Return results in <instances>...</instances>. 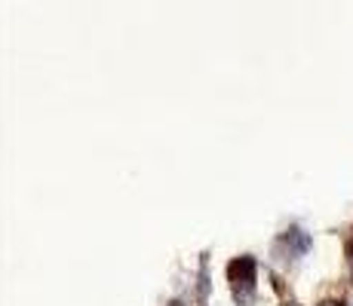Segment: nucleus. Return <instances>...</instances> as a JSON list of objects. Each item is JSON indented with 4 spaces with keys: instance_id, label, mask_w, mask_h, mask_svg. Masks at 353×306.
<instances>
[{
    "instance_id": "1",
    "label": "nucleus",
    "mask_w": 353,
    "mask_h": 306,
    "mask_svg": "<svg viewBox=\"0 0 353 306\" xmlns=\"http://www.w3.org/2000/svg\"><path fill=\"white\" fill-rule=\"evenodd\" d=\"M230 282H234V294L236 300L249 303L252 300V291H255V261L252 257H240V261L230 263Z\"/></svg>"
},
{
    "instance_id": "2",
    "label": "nucleus",
    "mask_w": 353,
    "mask_h": 306,
    "mask_svg": "<svg viewBox=\"0 0 353 306\" xmlns=\"http://www.w3.org/2000/svg\"><path fill=\"white\" fill-rule=\"evenodd\" d=\"M347 261H350V270H353V236H350V242H347Z\"/></svg>"
},
{
    "instance_id": "3",
    "label": "nucleus",
    "mask_w": 353,
    "mask_h": 306,
    "mask_svg": "<svg viewBox=\"0 0 353 306\" xmlns=\"http://www.w3.org/2000/svg\"><path fill=\"white\" fill-rule=\"evenodd\" d=\"M320 306H341V303H338V300H323Z\"/></svg>"
}]
</instances>
